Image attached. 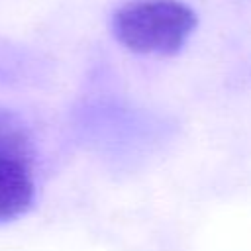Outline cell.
I'll return each mask as SVG.
<instances>
[{"label": "cell", "mask_w": 251, "mask_h": 251, "mask_svg": "<svg viewBox=\"0 0 251 251\" xmlns=\"http://www.w3.org/2000/svg\"><path fill=\"white\" fill-rule=\"evenodd\" d=\"M198 25L196 12L182 0H129L110 20L116 41L137 55L178 53Z\"/></svg>", "instance_id": "obj_1"}, {"label": "cell", "mask_w": 251, "mask_h": 251, "mask_svg": "<svg viewBox=\"0 0 251 251\" xmlns=\"http://www.w3.org/2000/svg\"><path fill=\"white\" fill-rule=\"evenodd\" d=\"M37 196V151L27 122L0 108V224L22 218Z\"/></svg>", "instance_id": "obj_2"}]
</instances>
